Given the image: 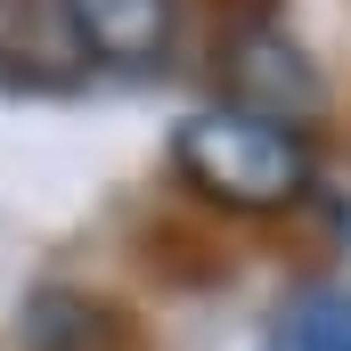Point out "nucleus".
Masks as SVG:
<instances>
[{
    "label": "nucleus",
    "instance_id": "nucleus-1",
    "mask_svg": "<svg viewBox=\"0 0 351 351\" xmlns=\"http://www.w3.org/2000/svg\"><path fill=\"white\" fill-rule=\"evenodd\" d=\"M172 172L196 196L229 204V213H278V204L311 196L319 164H311V139L302 131L262 123L245 106H204V114H188L172 131Z\"/></svg>",
    "mask_w": 351,
    "mask_h": 351
},
{
    "label": "nucleus",
    "instance_id": "nucleus-2",
    "mask_svg": "<svg viewBox=\"0 0 351 351\" xmlns=\"http://www.w3.org/2000/svg\"><path fill=\"white\" fill-rule=\"evenodd\" d=\"M221 74H229V106H245V114H262V123H302V114H319V66L302 58V41L286 33V25H237L229 41H221Z\"/></svg>",
    "mask_w": 351,
    "mask_h": 351
},
{
    "label": "nucleus",
    "instance_id": "nucleus-3",
    "mask_svg": "<svg viewBox=\"0 0 351 351\" xmlns=\"http://www.w3.org/2000/svg\"><path fill=\"white\" fill-rule=\"evenodd\" d=\"M66 25L98 66H123V74H147L172 58L180 33V0H66Z\"/></svg>",
    "mask_w": 351,
    "mask_h": 351
},
{
    "label": "nucleus",
    "instance_id": "nucleus-4",
    "mask_svg": "<svg viewBox=\"0 0 351 351\" xmlns=\"http://www.w3.org/2000/svg\"><path fill=\"white\" fill-rule=\"evenodd\" d=\"M262 351H351V286H311L269 319Z\"/></svg>",
    "mask_w": 351,
    "mask_h": 351
}]
</instances>
